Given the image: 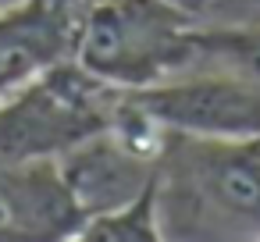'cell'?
Segmentation results:
<instances>
[{
	"label": "cell",
	"instance_id": "obj_1",
	"mask_svg": "<svg viewBox=\"0 0 260 242\" xmlns=\"http://www.w3.org/2000/svg\"><path fill=\"white\" fill-rule=\"evenodd\" d=\"M157 192L164 238H260V139L164 128Z\"/></svg>",
	"mask_w": 260,
	"mask_h": 242
},
{
	"label": "cell",
	"instance_id": "obj_2",
	"mask_svg": "<svg viewBox=\"0 0 260 242\" xmlns=\"http://www.w3.org/2000/svg\"><path fill=\"white\" fill-rule=\"evenodd\" d=\"M196 11L182 0H96L75 61L118 89H143L196 64Z\"/></svg>",
	"mask_w": 260,
	"mask_h": 242
},
{
	"label": "cell",
	"instance_id": "obj_3",
	"mask_svg": "<svg viewBox=\"0 0 260 242\" xmlns=\"http://www.w3.org/2000/svg\"><path fill=\"white\" fill-rule=\"evenodd\" d=\"M121 96L75 57L40 72L0 100V160H61L114 125Z\"/></svg>",
	"mask_w": 260,
	"mask_h": 242
},
{
	"label": "cell",
	"instance_id": "obj_4",
	"mask_svg": "<svg viewBox=\"0 0 260 242\" xmlns=\"http://www.w3.org/2000/svg\"><path fill=\"white\" fill-rule=\"evenodd\" d=\"M132 103L168 132L210 139H260V86L228 72H196L128 89Z\"/></svg>",
	"mask_w": 260,
	"mask_h": 242
},
{
	"label": "cell",
	"instance_id": "obj_5",
	"mask_svg": "<svg viewBox=\"0 0 260 242\" xmlns=\"http://www.w3.org/2000/svg\"><path fill=\"white\" fill-rule=\"evenodd\" d=\"M61 171L82 203L86 217L121 206L136 192H143L157 175V153H146L132 146L114 128L100 132L96 139L82 143L79 150L61 157Z\"/></svg>",
	"mask_w": 260,
	"mask_h": 242
},
{
	"label": "cell",
	"instance_id": "obj_6",
	"mask_svg": "<svg viewBox=\"0 0 260 242\" xmlns=\"http://www.w3.org/2000/svg\"><path fill=\"white\" fill-rule=\"evenodd\" d=\"M75 238H82V242H160L164 238V228H160L157 175H153V182L143 192H136L121 206L89 214Z\"/></svg>",
	"mask_w": 260,
	"mask_h": 242
},
{
	"label": "cell",
	"instance_id": "obj_7",
	"mask_svg": "<svg viewBox=\"0 0 260 242\" xmlns=\"http://www.w3.org/2000/svg\"><path fill=\"white\" fill-rule=\"evenodd\" d=\"M196 61L260 86V25H196Z\"/></svg>",
	"mask_w": 260,
	"mask_h": 242
},
{
	"label": "cell",
	"instance_id": "obj_8",
	"mask_svg": "<svg viewBox=\"0 0 260 242\" xmlns=\"http://www.w3.org/2000/svg\"><path fill=\"white\" fill-rule=\"evenodd\" d=\"M82 4H89V8H93V4H96V0H82Z\"/></svg>",
	"mask_w": 260,
	"mask_h": 242
}]
</instances>
